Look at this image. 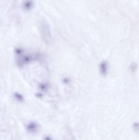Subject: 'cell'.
<instances>
[{"label": "cell", "mask_w": 139, "mask_h": 140, "mask_svg": "<svg viewBox=\"0 0 139 140\" xmlns=\"http://www.w3.org/2000/svg\"><path fill=\"white\" fill-rule=\"evenodd\" d=\"M39 28L43 39L46 43L49 42L50 41L51 37L47 23L45 21H42L40 22Z\"/></svg>", "instance_id": "obj_1"}, {"label": "cell", "mask_w": 139, "mask_h": 140, "mask_svg": "<svg viewBox=\"0 0 139 140\" xmlns=\"http://www.w3.org/2000/svg\"><path fill=\"white\" fill-rule=\"evenodd\" d=\"M36 55H23L20 56L17 60L18 65L20 66L25 65L30 63L31 61L37 58Z\"/></svg>", "instance_id": "obj_2"}, {"label": "cell", "mask_w": 139, "mask_h": 140, "mask_svg": "<svg viewBox=\"0 0 139 140\" xmlns=\"http://www.w3.org/2000/svg\"><path fill=\"white\" fill-rule=\"evenodd\" d=\"M34 5L33 0H23L22 3V7L25 11H29L33 8Z\"/></svg>", "instance_id": "obj_3"}, {"label": "cell", "mask_w": 139, "mask_h": 140, "mask_svg": "<svg viewBox=\"0 0 139 140\" xmlns=\"http://www.w3.org/2000/svg\"><path fill=\"white\" fill-rule=\"evenodd\" d=\"M99 71L103 76H105L107 73L108 64L105 61H103L99 65Z\"/></svg>", "instance_id": "obj_4"}, {"label": "cell", "mask_w": 139, "mask_h": 140, "mask_svg": "<svg viewBox=\"0 0 139 140\" xmlns=\"http://www.w3.org/2000/svg\"><path fill=\"white\" fill-rule=\"evenodd\" d=\"M38 128V126L36 123L34 122H31L28 124L26 127V129L28 131L30 132L33 133L37 131Z\"/></svg>", "instance_id": "obj_5"}, {"label": "cell", "mask_w": 139, "mask_h": 140, "mask_svg": "<svg viewBox=\"0 0 139 140\" xmlns=\"http://www.w3.org/2000/svg\"><path fill=\"white\" fill-rule=\"evenodd\" d=\"M14 97L16 100L19 102H23L24 100V97L20 93L16 92L14 93Z\"/></svg>", "instance_id": "obj_6"}, {"label": "cell", "mask_w": 139, "mask_h": 140, "mask_svg": "<svg viewBox=\"0 0 139 140\" xmlns=\"http://www.w3.org/2000/svg\"><path fill=\"white\" fill-rule=\"evenodd\" d=\"M23 52V51L20 48H17L15 50V52L17 55H20Z\"/></svg>", "instance_id": "obj_7"}, {"label": "cell", "mask_w": 139, "mask_h": 140, "mask_svg": "<svg viewBox=\"0 0 139 140\" xmlns=\"http://www.w3.org/2000/svg\"><path fill=\"white\" fill-rule=\"evenodd\" d=\"M46 87H47V86H46V84H41L40 86V89L42 90H45L46 88Z\"/></svg>", "instance_id": "obj_8"}, {"label": "cell", "mask_w": 139, "mask_h": 140, "mask_svg": "<svg viewBox=\"0 0 139 140\" xmlns=\"http://www.w3.org/2000/svg\"><path fill=\"white\" fill-rule=\"evenodd\" d=\"M37 97H40L41 96H42V94L40 93H37L36 95Z\"/></svg>", "instance_id": "obj_9"}]
</instances>
